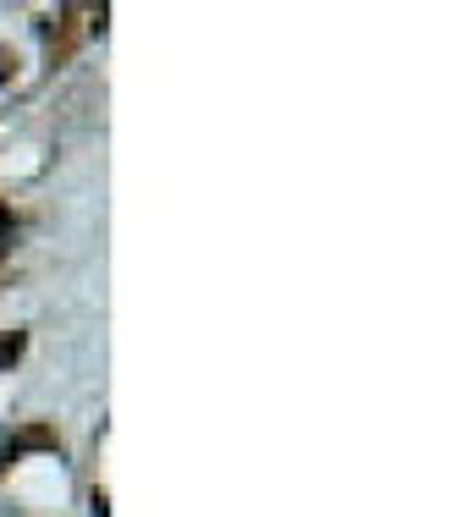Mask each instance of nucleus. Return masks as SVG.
I'll return each mask as SVG.
<instances>
[{
  "label": "nucleus",
  "instance_id": "obj_1",
  "mask_svg": "<svg viewBox=\"0 0 473 517\" xmlns=\"http://www.w3.org/2000/svg\"><path fill=\"white\" fill-rule=\"evenodd\" d=\"M11 358H17V341L6 336V341H0V363H11Z\"/></svg>",
  "mask_w": 473,
  "mask_h": 517
},
{
  "label": "nucleus",
  "instance_id": "obj_2",
  "mask_svg": "<svg viewBox=\"0 0 473 517\" xmlns=\"http://www.w3.org/2000/svg\"><path fill=\"white\" fill-rule=\"evenodd\" d=\"M0 231H6V215H0Z\"/></svg>",
  "mask_w": 473,
  "mask_h": 517
}]
</instances>
